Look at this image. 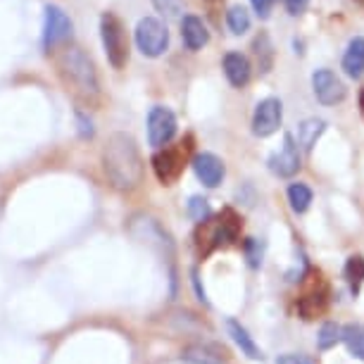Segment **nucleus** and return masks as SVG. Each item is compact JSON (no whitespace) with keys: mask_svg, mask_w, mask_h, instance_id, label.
Wrapping results in <instances>:
<instances>
[{"mask_svg":"<svg viewBox=\"0 0 364 364\" xmlns=\"http://www.w3.org/2000/svg\"><path fill=\"white\" fill-rule=\"evenodd\" d=\"M102 169L117 191H134L143 178V157L136 141L124 132H117L102 148Z\"/></svg>","mask_w":364,"mask_h":364,"instance_id":"obj_1","label":"nucleus"},{"mask_svg":"<svg viewBox=\"0 0 364 364\" xmlns=\"http://www.w3.org/2000/svg\"><path fill=\"white\" fill-rule=\"evenodd\" d=\"M55 67H58L60 79L67 86V91H72V95H77L79 100L86 102L98 100L100 95L98 72H95L93 60L79 46H65L58 53V58H55Z\"/></svg>","mask_w":364,"mask_h":364,"instance_id":"obj_2","label":"nucleus"},{"mask_svg":"<svg viewBox=\"0 0 364 364\" xmlns=\"http://www.w3.org/2000/svg\"><path fill=\"white\" fill-rule=\"evenodd\" d=\"M240 233V219L233 210H222L215 219H208L198 226L196 240H198V250L200 255H210L212 250H217L222 243H233Z\"/></svg>","mask_w":364,"mask_h":364,"instance_id":"obj_3","label":"nucleus"},{"mask_svg":"<svg viewBox=\"0 0 364 364\" xmlns=\"http://www.w3.org/2000/svg\"><path fill=\"white\" fill-rule=\"evenodd\" d=\"M100 38L102 48H105L107 63L114 70H122L129 60V38H127V26L114 12H102L100 17Z\"/></svg>","mask_w":364,"mask_h":364,"instance_id":"obj_4","label":"nucleus"},{"mask_svg":"<svg viewBox=\"0 0 364 364\" xmlns=\"http://www.w3.org/2000/svg\"><path fill=\"white\" fill-rule=\"evenodd\" d=\"M134 38H136L139 50L146 55V58H160L169 46L167 24L157 17H143L141 22L136 24Z\"/></svg>","mask_w":364,"mask_h":364,"instance_id":"obj_5","label":"nucleus"},{"mask_svg":"<svg viewBox=\"0 0 364 364\" xmlns=\"http://www.w3.org/2000/svg\"><path fill=\"white\" fill-rule=\"evenodd\" d=\"M74 33V24L70 15L60 8V5H46V15H43V50L53 53L58 46L67 43Z\"/></svg>","mask_w":364,"mask_h":364,"instance_id":"obj_6","label":"nucleus"},{"mask_svg":"<svg viewBox=\"0 0 364 364\" xmlns=\"http://www.w3.org/2000/svg\"><path fill=\"white\" fill-rule=\"evenodd\" d=\"M186 155H188V146L178 143V146H167L160 148L153 155V171L155 176L160 178L162 183H171L181 176L183 164H186Z\"/></svg>","mask_w":364,"mask_h":364,"instance_id":"obj_7","label":"nucleus"},{"mask_svg":"<svg viewBox=\"0 0 364 364\" xmlns=\"http://www.w3.org/2000/svg\"><path fill=\"white\" fill-rule=\"evenodd\" d=\"M176 134V117L169 107L157 105L148 112V143L153 148H167Z\"/></svg>","mask_w":364,"mask_h":364,"instance_id":"obj_8","label":"nucleus"},{"mask_svg":"<svg viewBox=\"0 0 364 364\" xmlns=\"http://www.w3.org/2000/svg\"><path fill=\"white\" fill-rule=\"evenodd\" d=\"M281 119H284V105H281L279 98L259 100L255 114H252V134L259 136V139H267V136L279 132Z\"/></svg>","mask_w":364,"mask_h":364,"instance_id":"obj_9","label":"nucleus"},{"mask_svg":"<svg viewBox=\"0 0 364 364\" xmlns=\"http://www.w3.org/2000/svg\"><path fill=\"white\" fill-rule=\"evenodd\" d=\"M312 91L321 105H336L346 98V86L331 70H317L312 74Z\"/></svg>","mask_w":364,"mask_h":364,"instance_id":"obj_10","label":"nucleus"},{"mask_svg":"<svg viewBox=\"0 0 364 364\" xmlns=\"http://www.w3.org/2000/svg\"><path fill=\"white\" fill-rule=\"evenodd\" d=\"M269 169L277 176H281V178H288V176L298 174V169H300V153H298V146H295V141H293L291 134L284 136V146H281L279 153H274L269 157Z\"/></svg>","mask_w":364,"mask_h":364,"instance_id":"obj_11","label":"nucleus"},{"mask_svg":"<svg viewBox=\"0 0 364 364\" xmlns=\"http://www.w3.org/2000/svg\"><path fill=\"white\" fill-rule=\"evenodd\" d=\"M191 164H193V171H196V176L203 181V186L217 188L219 183H222V178H224V162L219 160L217 155L198 153Z\"/></svg>","mask_w":364,"mask_h":364,"instance_id":"obj_12","label":"nucleus"},{"mask_svg":"<svg viewBox=\"0 0 364 364\" xmlns=\"http://www.w3.org/2000/svg\"><path fill=\"white\" fill-rule=\"evenodd\" d=\"M224 74L231 86L243 88L250 81V63L243 53H226L224 55Z\"/></svg>","mask_w":364,"mask_h":364,"instance_id":"obj_13","label":"nucleus"},{"mask_svg":"<svg viewBox=\"0 0 364 364\" xmlns=\"http://www.w3.org/2000/svg\"><path fill=\"white\" fill-rule=\"evenodd\" d=\"M181 38L188 50H200V48L210 41V31L200 17L186 15L181 19Z\"/></svg>","mask_w":364,"mask_h":364,"instance_id":"obj_14","label":"nucleus"},{"mask_svg":"<svg viewBox=\"0 0 364 364\" xmlns=\"http://www.w3.org/2000/svg\"><path fill=\"white\" fill-rule=\"evenodd\" d=\"M343 70L350 79H360L364 74V38L355 36L346 48L343 55Z\"/></svg>","mask_w":364,"mask_h":364,"instance_id":"obj_15","label":"nucleus"},{"mask_svg":"<svg viewBox=\"0 0 364 364\" xmlns=\"http://www.w3.org/2000/svg\"><path fill=\"white\" fill-rule=\"evenodd\" d=\"M229 333L233 343L240 348V353L248 355L250 360H262V350L257 348V343L252 341V336L245 331V326H240L236 319H229Z\"/></svg>","mask_w":364,"mask_h":364,"instance_id":"obj_16","label":"nucleus"},{"mask_svg":"<svg viewBox=\"0 0 364 364\" xmlns=\"http://www.w3.org/2000/svg\"><path fill=\"white\" fill-rule=\"evenodd\" d=\"M326 129V122L324 119H317V117H312V119H305L298 129V143L305 150H312L314 146H317L319 136L324 134Z\"/></svg>","mask_w":364,"mask_h":364,"instance_id":"obj_17","label":"nucleus"},{"mask_svg":"<svg viewBox=\"0 0 364 364\" xmlns=\"http://www.w3.org/2000/svg\"><path fill=\"white\" fill-rule=\"evenodd\" d=\"M343 343L350 355L364 362V324H348L343 328Z\"/></svg>","mask_w":364,"mask_h":364,"instance_id":"obj_18","label":"nucleus"},{"mask_svg":"<svg viewBox=\"0 0 364 364\" xmlns=\"http://www.w3.org/2000/svg\"><path fill=\"white\" fill-rule=\"evenodd\" d=\"M181 360L188 364H224L222 357L208 346H188L181 353Z\"/></svg>","mask_w":364,"mask_h":364,"instance_id":"obj_19","label":"nucleus"},{"mask_svg":"<svg viewBox=\"0 0 364 364\" xmlns=\"http://www.w3.org/2000/svg\"><path fill=\"white\" fill-rule=\"evenodd\" d=\"M288 203H291L293 212L302 215V212H307V208H310V203H312V191L307 188L305 183H291V186H288Z\"/></svg>","mask_w":364,"mask_h":364,"instance_id":"obj_20","label":"nucleus"},{"mask_svg":"<svg viewBox=\"0 0 364 364\" xmlns=\"http://www.w3.org/2000/svg\"><path fill=\"white\" fill-rule=\"evenodd\" d=\"M226 24H229L231 33H236V36L245 33V31L250 29V15H248V10H245L243 5H233V8L226 12Z\"/></svg>","mask_w":364,"mask_h":364,"instance_id":"obj_21","label":"nucleus"},{"mask_svg":"<svg viewBox=\"0 0 364 364\" xmlns=\"http://www.w3.org/2000/svg\"><path fill=\"white\" fill-rule=\"evenodd\" d=\"M346 279L353 293H360V286L364 284V257L362 255H353L348 257L346 262Z\"/></svg>","mask_w":364,"mask_h":364,"instance_id":"obj_22","label":"nucleus"},{"mask_svg":"<svg viewBox=\"0 0 364 364\" xmlns=\"http://www.w3.org/2000/svg\"><path fill=\"white\" fill-rule=\"evenodd\" d=\"M252 48H255V58H257L259 70L269 72L272 60H274V48H272L269 36H267V33H259V36L255 38V43H252Z\"/></svg>","mask_w":364,"mask_h":364,"instance_id":"obj_23","label":"nucleus"},{"mask_svg":"<svg viewBox=\"0 0 364 364\" xmlns=\"http://www.w3.org/2000/svg\"><path fill=\"white\" fill-rule=\"evenodd\" d=\"M338 341H343V328L338 324H333V321H326V324L319 328V336H317L319 350H331Z\"/></svg>","mask_w":364,"mask_h":364,"instance_id":"obj_24","label":"nucleus"},{"mask_svg":"<svg viewBox=\"0 0 364 364\" xmlns=\"http://www.w3.org/2000/svg\"><path fill=\"white\" fill-rule=\"evenodd\" d=\"M188 215L196 219L198 224H203V222H208L210 219V205L205 198H191V203H188Z\"/></svg>","mask_w":364,"mask_h":364,"instance_id":"obj_25","label":"nucleus"},{"mask_svg":"<svg viewBox=\"0 0 364 364\" xmlns=\"http://www.w3.org/2000/svg\"><path fill=\"white\" fill-rule=\"evenodd\" d=\"M153 5L157 8V12H162L169 19H174L183 12V0H153Z\"/></svg>","mask_w":364,"mask_h":364,"instance_id":"obj_26","label":"nucleus"},{"mask_svg":"<svg viewBox=\"0 0 364 364\" xmlns=\"http://www.w3.org/2000/svg\"><path fill=\"white\" fill-rule=\"evenodd\" d=\"M245 255H248V262L252 267H259V262H262V248H259V243L255 238L245 240Z\"/></svg>","mask_w":364,"mask_h":364,"instance_id":"obj_27","label":"nucleus"},{"mask_svg":"<svg viewBox=\"0 0 364 364\" xmlns=\"http://www.w3.org/2000/svg\"><path fill=\"white\" fill-rule=\"evenodd\" d=\"M284 5L291 15H302L307 10V5H310V0H284Z\"/></svg>","mask_w":364,"mask_h":364,"instance_id":"obj_28","label":"nucleus"},{"mask_svg":"<svg viewBox=\"0 0 364 364\" xmlns=\"http://www.w3.org/2000/svg\"><path fill=\"white\" fill-rule=\"evenodd\" d=\"M77 119H79L81 136H84V139H91V136H93V124H91V119H86L84 112H77Z\"/></svg>","mask_w":364,"mask_h":364,"instance_id":"obj_29","label":"nucleus"},{"mask_svg":"<svg viewBox=\"0 0 364 364\" xmlns=\"http://www.w3.org/2000/svg\"><path fill=\"white\" fill-rule=\"evenodd\" d=\"M272 5H274V0H252V8L257 10V15H259V17H267V15H269Z\"/></svg>","mask_w":364,"mask_h":364,"instance_id":"obj_30","label":"nucleus"},{"mask_svg":"<svg viewBox=\"0 0 364 364\" xmlns=\"http://www.w3.org/2000/svg\"><path fill=\"white\" fill-rule=\"evenodd\" d=\"M277 364H310V362H305L298 355H284V357H279Z\"/></svg>","mask_w":364,"mask_h":364,"instance_id":"obj_31","label":"nucleus"},{"mask_svg":"<svg viewBox=\"0 0 364 364\" xmlns=\"http://www.w3.org/2000/svg\"><path fill=\"white\" fill-rule=\"evenodd\" d=\"M193 286H196V291H198V300L208 305V298H205V291L200 288V281H198V274H196V272H193Z\"/></svg>","mask_w":364,"mask_h":364,"instance_id":"obj_32","label":"nucleus"},{"mask_svg":"<svg viewBox=\"0 0 364 364\" xmlns=\"http://www.w3.org/2000/svg\"><path fill=\"white\" fill-rule=\"evenodd\" d=\"M360 107H362V114H364V91H362V95H360Z\"/></svg>","mask_w":364,"mask_h":364,"instance_id":"obj_33","label":"nucleus"},{"mask_svg":"<svg viewBox=\"0 0 364 364\" xmlns=\"http://www.w3.org/2000/svg\"><path fill=\"white\" fill-rule=\"evenodd\" d=\"M357 3H362V5H364V0H357Z\"/></svg>","mask_w":364,"mask_h":364,"instance_id":"obj_34","label":"nucleus"}]
</instances>
